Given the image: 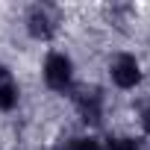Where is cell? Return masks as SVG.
<instances>
[{"label":"cell","instance_id":"1","mask_svg":"<svg viewBox=\"0 0 150 150\" xmlns=\"http://www.w3.org/2000/svg\"><path fill=\"white\" fill-rule=\"evenodd\" d=\"M44 80H47L50 88L65 91V88L71 86V62H68L65 56H59V53L47 56V62H44Z\"/></svg>","mask_w":150,"mask_h":150},{"label":"cell","instance_id":"2","mask_svg":"<svg viewBox=\"0 0 150 150\" xmlns=\"http://www.w3.org/2000/svg\"><path fill=\"white\" fill-rule=\"evenodd\" d=\"M112 80L121 86V88H132L138 80H141V71H138V62L132 56H118L112 62Z\"/></svg>","mask_w":150,"mask_h":150},{"label":"cell","instance_id":"3","mask_svg":"<svg viewBox=\"0 0 150 150\" xmlns=\"http://www.w3.org/2000/svg\"><path fill=\"white\" fill-rule=\"evenodd\" d=\"M27 27H30V33H33L35 38H47V35L53 33V21H50L47 9H41V6H33V9H30Z\"/></svg>","mask_w":150,"mask_h":150},{"label":"cell","instance_id":"4","mask_svg":"<svg viewBox=\"0 0 150 150\" xmlns=\"http://www.w3.org/2000/svg\"><path fill=\"white\" fill-rule=\"evenodd\" d=\"M77 106L83 112V121H100V94L97 91H80L77 97Z\"/></svg>","mask_w":150,"mask_h":150},{"label":"cell","instance_id":"5","mask_svg":"<svg viewBox=\"0 0 150 150\" xmlns=\"http://www.w3.org/2000/svg\"><path fill=\"white\" fill-rule=\"evenodd\" d=\"M18 100V88L9 77V71L6 68H0V109H12Z\"/></svg>","mask_w":150,"mask_h":150},{"label":"cell","instance_id":"6","mask_svg":"<svg viewBox=\"0 0 150 150\" xmlns=\"http://www.w3.org/2000/svg\"><path fill=\"white\" fill-rule=\"evenodd\" d=\"M109 150H138V141H132V138H112Z\"/></svg>","mask_w":150,"mask_h":150},{"label":"cell","instance_id":"7","mask_svg":"<svg viewBox=\"0 0 150 150\" xmlns=\"http://www.w3.org/2000/svg\"><path fill=\"white\" fill-rule=\"evenodd\" d=\"M71 150H100V144L94 138H74L71 141Z\"/></svg>","mask_w":150,"mask_h":150},{"label":"cell","instance_id":"8","mask_svg":"<svg viewBox=\"0 0 150 150\" xmlns=\"http://www.w3.org/2000/svg\"><path fill=\"white\" fill-rule=\"evenodd\" d=\"M141 124H144V129H150V103H144V109H141Z\"/></svg>","mask_w":150,"mask_h":150}]
</instances>
